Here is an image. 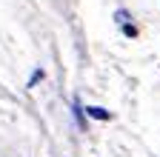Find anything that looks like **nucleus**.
I'll use <instances>...</instances> for the list:
<instances>
[{
    "label": "nucleus",
    "instance_id": "1",
    "mask_svg": "<svg viewBox=\"0 0 160 157\" xmlns=\"http://www.w3.org/2000/svg\"><path fill=\"white\" fill-rule=\"evenodd\" d=\"M86 114L94 117V120H112V114L106 109H100V106H86Z\"/></svg>",
    "mask_w": 160,
    "mask_h": 157
},
{
    "label": "nucleus",
    "instance_id": "2",
    "mask_svg": "<svg viewBox=\"0 0 160 157\" xmlns=\"http://www.w3.org/2000/svg\"><path fill=\"white\" fill-rule=\"evenodd\" d=\"M114 20H117L120 26H123V23H129V12H126V9H117V12H114Z\"/></svg>",
    "mask_w": 160,
    "mask_h": 157
},
{
    "label": "nucleus",
    "instance_id": "3",
    "mask_svg": "<svg viewBox=\"0 0 160 157\" xmlns=\"http://www.w3.org/2000/svg\"><path fill=\"white\" fill-rule=\"evenodd\" d=\"M72 109H74V117H77V123L83 126V106H80V103L74 100V106H72Z\"/></svg>",
    "mask_w": 160,
    "mask_h": 157
},
{
    "label": "nucleus",
    "instance_id": "4",
    "mask_svg": "<svg viewBox=\"0 0 160 157\" xmlns=\"http://www.w3.org/2000/svg\"><path fill=\"white\" fill-rule=\"evenodd\" d=\"M123 34H126V37H137V26H132V23H123Z\"/></svg>",
    "mask_w": 160,
    "mask_h": 157
},
{
    "label": "nucleus",
    "instance_id": "5",
    "mask_svg": "<svg viewBox=\"0 0 160 157\" xmlns=\"http://www.w3.org/2000/svg\"><path fill=\"white\" fill-rule=\"evenodd\" d=\"M37 80H43V69H37V71H34V74L29 77V89H32V86H34Z\"/></svg>",
    "mask_w": 160,
    "mask_h": 157
}]
</instances>
